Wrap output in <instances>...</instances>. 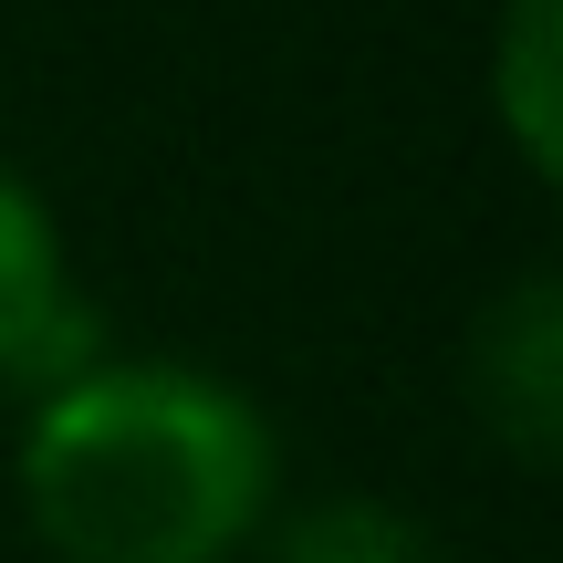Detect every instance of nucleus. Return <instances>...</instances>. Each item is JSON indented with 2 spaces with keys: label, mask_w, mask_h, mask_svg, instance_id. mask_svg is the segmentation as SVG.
I'll return each instance as SVG.
<instances>
[{
  "label": "nucleus",
  "mask_w": 563,
  "mask_h": 563,
  "mask_svg": "<svg viewBox=\"0 0 563 563\" xmlns=\"http://www.w3.org/2000/svg\"><path fill=\"white\" fill-rule=\"evenodd\" d=\"M272 428L199 365H84L32 397L21 501L74 563H220L272 522Z\"/></svg>",
  "instance_id": "obj_1"
},
{
  "label": "nucleus",
  "mask_w": 563,
  "mask_h": 563,
  "mask_svg": "<svg viewBox=\"0 0 563 563\" xmlns=\"http://www.w3.org/2000/svg\"><path fill=\"white\" fill-rule=\"evenodd\" d=\"M84 365H104V323L63 272V230L32 188L0 167V376L53 397Z\"/></svg>",
  "instance_id": "obj_2"
},
{
  "label": "nucleus",
  "mask_w": 563,
  "mask_h": 563,
  "mask_svg": "<svg viewBox=\"0 0 563 563\" xmlns=\"http://www.w3.org/2000/svg\"><path fill=\"white\" fill-rule=\"evenodd\" d=\"M470 407L511 460L543 470L563 439V292L553 272H522L501 302H481L470 323Z\"/></svg>",
  "instance_id": "obj_3"
},
{
  "label": "nucleus",
  "mask_w": 563,
  "mask_h": 563,
  "mask_svg": "<svg viewBox=\"0 0 563 563\" xmlns=\"http://www.w3.org/2000/svg\"><path fill=\"white\" fill-rule=\"evenodd\" d=\"M553 42H563V0H511L501 11V53H490V104H501L511 146H522L532 178L563 167V74H553Z\"/></svg>",
  "instance_id": "obj_4"
},
{
  "label": "nucleus",
  "mask_w": 563,
  "mask_h": 563,
  "mask_svg": "<svg viewBox=\"0 0 563 563\" xmlns=\"http://www.w3.org/2000/svg\"><path fill=\"white\" fill-rule=\"evenodd\" d=\"M272 563H439L418 511L397 501H365V490H334V501L292 511V522L272 532Z\"/></svg>",
  "instance_id": "obj_5"
}]
</instances>
